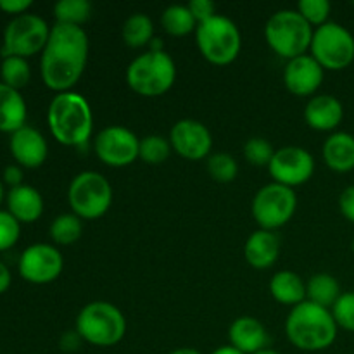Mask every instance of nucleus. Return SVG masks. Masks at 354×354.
Masks as SVG:
<instances>
[{
	"mask_svg": "<svg viewBox=\"0 0 354 354\" xmlns=\"http://www.w3.org/2000/svg\"><path fill=\"white\" fill-rule=\"evenodd\" d=\"M88 61V37L82 26L55 23L41 52L40 71L54 92H69L78 83Z\"/></svg>",
	"mask_w": 354,
	"mask_h": 354,
	"instance_id": "obj_1",
	"label": "nucleus"
},
{
	"mask_svg": "<svg viewBox=\"0 0 354 354\" xmlns=\"http://www.w3.org/2000/svg\"><path fill=\"white\" fill-rule=\"evenodd\" d=\"M47 123L59 144L82 147L92 137V107L82 93L61 92L48 104Z\"/></svg>",
	"mask_w": 354,
	"mask_h": 354,
	"instance_id": "obj_2",
	"label": "nucleus"
},
{
	"mask_svg": "<svg viewBox=\"0 0 354 354\" xmlns=\"http://www.w3.org/2000/svg\"><path fill=\"white\" fill-rule=\"evenodd\" d=\"M337 324L330 310L303 301L290 310L286 320L287 339L303 351H324L337 337Z\"/></svg>",
	"mask_w": 354,
	"mask_h": 354,
	"instance_id": "obj_3",
	"label": "nucleus"
},
{
	"mask_svg": "<svg viewBox=\"0 0 354 354\" xmlns=\"http://www.w3.org/2000/svg\"><path fill=\"white\" fill-rule=\"evenodd\" d=\"M75 330L88 344L111 348L127 334V318L113 303L93 301L78 313Z\"/></svg>",
	"mask_w": 354,
	"mask_h": 354,
	"instance_id": "obj_4",
	"label": "nucleus"
},
{
	"mask_svg": "<svg viewBox=\"0 0 354 354\" xmlns=\"http://www.w3.org/2000/svg\"><path fill=\"white\" fill-rule=\"evenodd\" d=\"M313 26L299 14V10L282 9L270 16L265 26V38L273 52L286 59L306 54L313 40Z\"/></svg>",
	"mask_w": 354,
	"mask_h": 354,
	"instance_id": "obj_5",
	"label": "nucleus"
},
{
	"mask_svg": "<svg viewBox=\"0 0 354 354\" xmlns=\"http://www.w3.org/2000/svg\"><path fill=\"white\" fill-rule=\"evenodd\" d=\"M176 80V64L166 50H147L135 57L127 69V82L133 92L158 97L168 92Z\"/></svg>",
	"mask_w": 354,
	"mask_h": 354,
	"instance_id": "obj_6",
	"label": "nucleus"
},
{
	"mask_svg": "<svg viewBox=\"0 0 354 354\" xmlns=\"http://www.w3.org/2000/svg\"><path fill=\"white\" fill-rule=\"evenodd\" d=\"M196 40L203 57L218 66L234 62L242 48L241 30L223 14H216L211 19L197 24Z\"/></svg>",
	"mask_w": 354,
	"mask_h": 354,
	"instance_id": "obj_7",
	"label": "nucleus"
},
{
	"mask_svg": "<svg viewBox=\"0 0 354 354\" xmlns=\"http://www.w3.org/2000/svg\"><path fill=\"white\" fill-rule=\"evenodd\" d=\"M68 203L73 213L82 220L104 216L113 204V187L97 171H82L68 187Z\"/></svg>",
	"mask_w": 354,
	"mask_h": 354,
	"instance_id": "obj_8",
	"label": "nucleus"
},
{
	"mask_svg": "<svg viewBox=\"0 0 354 354\" xmlns=\"http://www.w3.org/2000/svg\"><path fill=\"white\" fill-rule=\"evenodd\" d=\"M50 37V26L44 17L37 14H21L10 19L3 30V40L0 54L2 57H30V55L44 52Z\"/></svg>",
	"mask_w": 354,
	"mask_h": 354,
	"instance_id": "obj_9",
	"label": "nucleus"
},
{
	"mask_svg": "<svg viewBox=\"0 0 354 354\" xmlns=\"http://www.w3.org/2000/svg\"><path fill=\"white\" fill-rule=\"evenodd\" d=\"M310 50L322 68L339 71L354 61V37L342 24L328 21L313 31Z\"/></svg>",
	"mask_w": 354,
	"mask_h": 354,
	"instance_id": "obj_10",
	"label": "nucleus"
},
{
	"mask_svg": "<svg viewBox=\"0 0 354 354\" xmlns=\"http://www.w3.org/2000/svg\"><path fill=\"white\" fill-rule=\"evenodd\" d=\"M297 207L294 189L272 182L261 187L252 199V216L263 230L275 232L287 225Z\"/></svg>",
	"mask_w": 354,
	"mask_h": 354,
	"instance_id": "obj_11",
	"label": "nucleus"
},
{
	"mask_svg": "<svg viewBox=\"0 0 354 354\" xmlns=\"http://www.w3.org/2000/svg\"><path fill=\"white\" fill-rule=\"evenodd\" d=\"M95 154L100 161L113 168L128 166L140 158V140L128 128L113 124L97 133Z\"/></svg>",
	"mask_w": 354,
	"mask_h": 354,
	"instance_id": "obj_12",
	"label": "nucleus"
},
{
	"mask_svg": "<svg viewBox=\"0 0 354 354\" xmlns=\"http://www.w3.org/2000/svg\"><path fill=\"white\" fill-rule=\"evenodd\" d=\"M268 171L273 182L294 189L306 183L313 176L315 158L306 149L287 145L275 151V156L268 165Z\"/></svg>",
	"mask_w": 354,
	"mask_h": 354,
	"instance_id": "obj_13",
	"label": "nucleus"
},
{
	"mask_svg": "<svg viewBox=\"0 0 354 354\" xmlns=\"http://www.w3.org/2000/svg\"><path fill=\"white\" fill-rule=\"evenodd\" d=\"M64 268V259L59 249L50 244H33L19 258V275L26 282L44 286L57 279Z\"/></svg>",
	"mask_w": 354,
	"mask_h": 354,
	"instance_id": "obj_14",
	"label": "nucleus"
},
{
	"mask_svg": "<svg viewBox=\"0 0 354 354\" xmlns=\"http://www.w3.org/2000/svg\"><path fill=\"white\" fill-rule=\"evenodd\" d=\"M169 142H171L173 151L190 161L209 158L211 147H213V137L206 124L197 120H190V118L180 120L173 124L169 131Z\"/></svg>",
	"mask_w": 354,
	"mask_h": 354,
	"instance_id": "obj_15",
	"label": "nucleus"
},
{
	"mask_svg": "<svg viewBox=\"0 0 354 354\" xmlns=\"http://www.w3.org/2000/svg\"><path fill=\"white\" fill-rule=\"evenodd\" d=\"M324 71L325 69L313 55L303 54L287 62L283 69V83L294 95H313L324 82Z\"/></svg>",
	"mask_w": 354,
	"mask_h": 354,
	"instance_id": "obj_16",
	"label": "nucleus"
},
{
	"mask_svg": "<svg viewBox=\"0 0 354 354\" xmlns=\"http://www.w3.org/2000/svg\"><path fill=\"white\" fill-rule=\"evenodd\" d=\"M10 152L23 168H40L48 156V145L44 135L33 127H23L10 135Z\"/></svg>",
	"mask_w": 354,
	"mask_h": 354,
	"instance_id": "obj_17",
	"label": "nucleus"
},
{
	"mask_svg": "<svg viewBox=\"0 0 354 354\" xmlns=\"http://www.w3.org/2000/svg\"><path fill=\"white\" fill-rule=\"evenodd\" d=\"M230 346L244 354H256L268 346V332L254 317H239L228 328Z\"/></svg>",
	"mask_w": 354,
	"mask_h": 354,
	"instance_id": "obj_18",
	"label": "nucleus"
},
{
	"mask_svg": "<svg viewBox=\"0 0 354 354\" xmlns=\"http://www.w3.org/2000/svg\"><path fill=\"white\" fill-rule=\"evenodd\" d=\"M344 118V107L342 102L334 95L311 97L310 102L304 107V120L313 130L318 131H330L341 124Z\"/></svg>",
	"mask_w": 354,
	"mask_h": 354,
	"instance_id": "obj_19",
	"label": "nucleus"
},
{
	"mask_svg": "<svg viewBox=\"0 0 354 354\" xmlns=\"http://www.w3.org/2000/svg\"><path fill=\"white\" fill-rule=\"evenodd\" d=\"M280 254V239L275 232L259 230L249 235L244 245V256L251 266L258 270H266L275 265Z\"/></svg>",
	"mask_w": 354,
	"mask_h": 354,
	"instance_id": "obj_20",
	"label": "nucleus"
},
{
	"mask_svg": "<svg viewBox=\"0 0 354 354\" xmlns=\"http://www.w3.org/2000/svg\"><path fill=\"white\" fill-rule=\"evenodd\" d=\"M7 207L19 223H33L44 213V197L35 187L23 183L7 192Z\"/></svg>",
	"mask_w": 354,
	"mask_h": 354,
	"instance_id": "obj_21",
	"label": "nucleus"
},
{
	"mask_svg": "<svg viewBox=\"0 0 354 354\" xmlns=\"http://www.w3.org/2000/svg\"><path fill=\"white\" fill-rule=\"evenodd\" d=\"M28 107L19 90L0 83V131L10 133L26 127Z\"/></svg>",
	"mask_w": 354,
	"mask_h": 354,
	"instance_id": "obj_22",
	"label": "nucleus"
},
{
	"mask_svg": "<svg viewBox=\"0 0 354 354\" xmlns=\"http://www.w3.org/2000/svg\"><path fill=\"white\" fill-rule=\"evenodd\" d=\"M324 159L330 169L348 173L354 169V137L346 131L332 133L324 144Z\"/></svg>",
	"mask_w": 354,
	"mask_h": 354,
	"instance_id": "obj_23",
	"label": "nucleus"
},
{
	"mask_svg": "<svg viewBox=\"0 0 354 354\" xmlns=\"http://www.w3.org/2000/svg\"><path fill=\"white\" fill-rule=\"evenodd\" d=\"M270 292L280 304L294 308L306 301V283L297 273L282 270L270 280Z\"/></svg>",
	"mask_w": 354,
	"mask_h": 354,
	"instance_id": "obj_24",
	"label": "nucleus"
},
{
	"mask_svg": "<svg viewBox=\"0 0 354 354\" xmlns=\"http://www.w3.org/2000/svg\"><path fill=\"white\" fill-rule=\"evenodd\" d=\"M341 286L330 273H317L306 283V297L311 303L332 310L341 297Z\"/></svg>",
	"mask_w": 354,
	"mask_h": 354,
	"instance_id": "obj_25",
	"label": "nucleus"
},
{
	"mask_svg": "<svg viewBox=\"0 0 354 354\" xmlns=\"http://www.w3.org/2000/svg\"><path fill=\"white\" fill-rule=\"evenodd\" d=\"M123 40L128 47H144V45L151 44L154 38V24L152 19L144 12H135L123 23Z\"/></svg>",
	"mask_w": 354,
	"mask_h": 354,
	"instance_id": "obj_26",
	"label": "nucleus"
},
{
	"mask_svg": "<svg viewBox=\"0 0 354 354\" xmlns=\"http://www.w3.org/2000/svg\"><path fill=\"white\" fill-rule=\"evenodd\" d=\"M161 24L166 33L173 35V37H185L197 30V21L189 7L178 6V3L168 6L162 10Z\"/></svg>",
	"mask_w": 354,
	"mask_h": 354,
	"instance_id": "obj_27",
	"label": "nucleus"
},
{
	"mask_svg": "<svg viewBox=\"0 0 354 354\" xmlns=\"http://www.w3.org/2000/svg\"><path fill=\"white\" fill-rule=\"evenodd\" d=\"M82 218L76 216L75 213L59 214L50 225V237L52 241L59 245L75 244V242L82 237Z\"/></svg>",
	"mask_w": 354,
	"mask_h": 354,
	"instance_id": "obj_28",
	"label": "nucleus"
},
{
	"mask_svg": "<svg viewBox=\"0 0 354 354\" xmlns=\"http://www.w3.org/2000/svg\"><path fill=\"white\" fill-rule=\"evenodd\" d=\"M57 23L82 26L92 16V3L88 0H59L54 6Z\"/></svg>",
	"mask_w": 354,
	"mask_h": 354,
	"instance_id": "obj_29",
	"label": "nucleus"
},
{
	"mask_svg": "<svg viewBox=\"0 0 354 354\" xmlns=\"http://www.w3.org/2000/svg\"><path fill=\"white\" fill-rule=\"evenodd\" d=\"M0 76H2V83L14 90H21L30 83L31 69L30 64L24 57H17V55H10V57H3L2 64H0Z\"/></svg>",
	"mask_w": 354,
	"mask_h": 354,
	"instance_id": "obj_30",
	"label": "nucleus"
},
{
	"mask_svg": "<svg viewBox=\"0 0 354 354\" xmlns=\"http://www.w3.org/2000/svg\"><path fill=\"white\" fill-rule=\"evenodd\" d=\"M207 173L213 176V180L220 183H230L237 178L239 165L235 158L228 152H214L209 154L206 161Z\"/></svg>",
	"mask_w": 354,
	"mask_h": 354,
	"instance_id": "obj_31",
	"label": "nucleus"
},
{
	"mask_svg": "<svg viewBox=\"0 0 354 354\" xmlns=\"http://www.w3.org/2000/svg\"><path fill=\"white\" fill-rule=\"evenodd\" d=\"M173 147L168 138L161 135H147L140 138V159L149 165H161L171 154Z\"/></svg>",
	"mask_w": 354,
	"mask_h": 354,
	"instance_id": "obj_32",
	"label": "nucleus"
},
{
	"mask_svg": "<svg viewBox=\"0 0 354 354\" xmlns=\"http://www.w3.org/2000/svg\"><path fill=\"white\" fill-rule=\"evenodd\" d=\"M244 156L251 165L254 166H268L275 156V149L266 138L252 137L245 142Z\"/></svg>",
	"mask_w": 354,
	"mask_h": 354,
	"instance_id": "obj_33",
	"label": "nucleus"
},
{
	"mask_svg": "<svg viewBox=\"0 0 354 354\" xmlns=\"http://www.w3.org/2000/svg\"><path fill=\"white\" fill-rule=\"evenodd\" d=\"M297 10H299L301 16H303L311 26L317 24L318 28L322 26V24L328 23L332 6L328 0H301V2L297 3Z\"/></svg>",
	"mask_w": 354,
	"mask_h": 354,
	"instance_id": "obj_34",
	"label": "nucleus"
},
{
	"mask_svg": "<svg viewBox=\"0 0 354 354\" xmlns=\"http://www.w3.org/2000/svg\"><path fill=\"white\" fill-rule=\"evenodd\" d=\"M332 315L337 327L354 332V292H344L332 306Z\"/></svg>",
	"mask_w": 354,
	"mask_h": 354,
	"instance_id": "obj_35",
	"label": "nucleus"
},
{
	"mask_svg": "<svg viewBox=\"0 0 354 354\" xmlns=\"http://www.w3.org/2000/svg\"><path fill=\"white\" fill-rule=\"evenodd\" d=\"M21 223L9 213L0 209V252L14 248L19 241Z\"/></svg>",
	"mask_w": 354,
	"mask_h": 354,
	"instance_id": "obj_36",
	"label": "nucleus"
},
{
	"mask_svg": "<svg viewBox=\"0 0 354 354\" xmlns=\"http://www.w3.org/2000/svg\"><path fill=\"white\" fill-rule=\"evenodd\" d=\"M187 7L190 9L192 16L196 17L197 24L216 16V3L213 0H190Z\"/></svg>",
	"mask_w": 354,
	"mask_h": 354,
	"instance_id": "obj_37",
	"label": "nucleus"
},
{
	"mask_svg": "<svg viewBox=\"0 0 354 354\" xmlns=\"http://www.w3.org/2000/svg\"><path fill=\"white\" fill-rule=\"evenodd\" d=\"M339 207L344 218H348L351 223H354V185L346 187L339 197Z\"/></svg>",
	"mask_w": 354,
	"mask_h": 354,
	"instance_id": "obj_38",
	"label": "nucleus"
},
{
	"mask_svg": "<svg viewBox=\"0 0 354 354\" xmlns=\"http://www.w3.org/2000/svg\"><path fill=\"white\" fill-rule=\"evenodd\" d=\"M33 6L31 0H0V10L7 14H14V17L26 14V10Z\"/></svg>",
	"mask_w": 354,
	"mask_h": 354,
	"instance_id": "obj_39",
	"label": "nucleus"
},
{
	"mask_svg": "<svg viewBox=\"0 0 354 354\" xmlns=\"http://www.w3.org/2000/svg\"><path fill=\"white\" fill-rule=\"evenodd\" d=\"M2 182L7 183V185H10V189L23 185V169H21V166L19 165L7 166L2 173Z\"/></svg>",
	"mask_w": 354,
	"mask_h": 354,
	"instance_id": "obj_40",
	"label": "nucleus"
},
{
	"mask_svg": "<svg viewBox=\"0 0 354 354\" xmlns=\"http://www.w3.org/2000/svg\"><path fill=\"white\" fill-rule=\"evenodd\" d=\"M82 341H83V339L80 337L78 332H76V330H69V332H64V334H62L59 346H61L62 351L73 353V351H76V349L80 348Z\"/></svg>",
	"mask_w": 354,
	"mask_h": 354,
	"instance_id": "obj_41",
	"label": "nucleus"
},
{
	"mask_svg": "<svg viewBox=\"0 0 354 354\" xmlns=\"http://www.w3.org/2000/svg\"><path fill=\"white\" fill-rule=\"evenodd\" d=\"M10 282H12V277H10L9 268L6 266V263L0 261V294H3L9 289Z\"/></svg>",
	"mask_w": 354,
	"mask_h": 354,
	"instance_id": "obj_42",
	"label": "nucleus"
},
{
	"mask_svg": "<svg viewBox=\"0 0 354 354\" xmlns=\"http://www.w3.org/2000/svg\"><path fill=\"white\" fill-rule=\"evenodd\" d=\"M211 354H244V353H241L239 349H235L234 346H221V348L214 349Z\"/></svg>",
	"mask_w": 354,
	"mask_h": 354,
	"instance_id": "obj_43",
	"label": "nucleus"
},
{
	"mask_svg": "<svg viewBox=\"0 0 354 354\" xmlns=\"http://www.w3.org/2000/svg\"><path fill=\"white\" fill-rule=\"evenodd\" d=\"M169 354H201V353L192 348H180V349H175V351H171Z\"/></svg>",
	"mask_w": 354,
	"mask_h": 354,
	"instance_id": "obj_44",
	"label": "nucleus"
},
{
	"mask_svg": "<svg viewBox=\"0 0 354 354\" xmlns=\"http://www.w3.org/2000/svg\"><path fill=\"white\" fill-rule=\"evenodd\" d=\"M256 354H282V353H279V351H275V349H263V351H259V353H256Z\"/></svg>",
	"mask_w": 354,
	"mask_h": 354,
	"instance_id": "obj_45",
	"label": "nucleus"
},
{
	"mask_svg": "<svg viewBox=\"0 0 354 354\" xmlns=\"http://www.w3.org/2000/svg\"><path fill=\"white\" fill-rule=\"evenodd\" d=\"M3 197H6V192H3V182L0 180V204L3 203Z\"/></svg>",
	"mask_w": 354,
	"mask_h": 354,
	"instance_id": "obj_46",
	"label": "nucleus"
},
{
	"mask_svg": "<svg viewBox=\"0 0 354 354\" xmlns=\"http://www.w3.org/2000/svg\"><path fill=\"white\" fill-rule=\"evenodd\" d=\"M351 249H353V252H354V241H353V244H351Z\"/></svg>",
	"mask_w": 354,
	"mask_h": 354,
	"instance_id": "obj_47",
	"label": "nucleus"
}]
</instances>
